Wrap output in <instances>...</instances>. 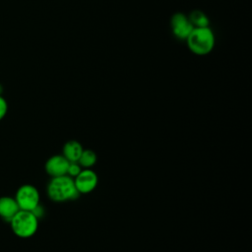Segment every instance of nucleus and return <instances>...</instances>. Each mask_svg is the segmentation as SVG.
Listing matches in <instances>:
<instances>
[{"instance_id":"9d476101","label":"nucleus","mask_w":252,"mask_h":252,"mask_svg":"<svg viewBox=\"0 0 252 252\" xmlns=\"http://www.w3.org/2000/svg\"><path fill=\"white\" fill-rule=\"evenodd\" d=\"M188 19L194 28L209 27V24H210V20L208 16L200 10L192 11L188 16Z\"/></svg>"},{"instance_id":"f257e3e1","label":"nucleus","mask_w":252,"mask_h":252,"mask_svg":"<svg viewBox=\"0 0 252 252\" xmlns=\"http://www.w3.org/2000/svg\"><path fill=\"white\" fill-rule=\"evenodd\" d=\"M47 195L53 202H66L75 200L79 197L74 179L69 175H61L52 177L47 184Z\"/></svg>"},{"instance_id":"6e6552de","label":"nucleus","mask_w":252,"mask_h":252,"mask_svg":"<svg viewBox=\"0 0 252 252\" xmlns=\"http://www.w3.org/2000/svg\"><path fill=\"white\" fill-rule=\"evenodd\" d=\"M20 210L14 197L2 196L0 197V218L10 221L11 219Z\"/></svg>"},{"instance_id":"7ed1b4c3","label":"nucleus","mask_w":252,"mask_h":252,"mask_svg":"<svg viewBox=\"0 0 252 252\" xmlns=\"http://www.w3.org/2000/svg\"><path fill=\"white\" fill-rule=\"evenodd\" d=\"M9 222L12 231L21 238L32 236L38 227V219L31 211L19 210Z\"/></svg>"},{"instance_id":"423d86ee","label":"nucleus","mask_w":252,"mask_h":252,"mask_svg":"<svg viewBox=\"0 0 252 252\" xmlns=\"http://www.w3.org/2000/svg\"><path fill=\"white\" fill-rule=\"evenodd\" d=\"M74 183L79 193L87 194L95 188L97 184V175L91 169H84L75 177Z\"/></svg>"},{"instance_id":"ddd939ff","label":"nucleus","mask_w":252,"mask_h":252,"mask_svg":"<svg viewBox=\"0 0 252 252\" xmlns=\"http://www.w3.org/2000/svg\"><path fill=\"white\" fill-rule=\"evenodd\" d=\"M8 111L7 100L0 94V121L6 116Z\"/></svg>"},{"instance_id":"1a4fd4ad","label":"nucleus","mask_w":252,"mask_h":252,"mask_svg":"<svg viewBox=\"0 0 252 252\" xmlns=\"http://www.w3.org/2000/svg\"><path fill=\"white\" fill-rule=\"evenodd\" d=\"M83 152V148L79 142L69 141L63 147V156L70 161H78Z\"/></svg>"},{"instance_id":"f03ea898","label":"nucleus","mask_w":252,"mask_h":252,"mask_svg":"<svg viewBox=\"0 0 252 252\" xmlns=\"http://www.w3.org/2000/svg\"><path fill=\"white\" fill-rule=\"evenodd\" d=\"M189 50L196 55H207L215 47L216 38L210 27L193 28L185 39Z\"/></svg>"},{"instance_id":"39448f33","label":"nucleus","mask_w":252,"mask_h":252,"mask_svg":"<svg viewBox=\"0 0 252 252\" xmlns=\"http://www.w3.org/2000/svg\"><path fill=\"white\" fill-rule=\"evenodd\" d=\"M170 27L173 35L178 39L185 40L193 30L188 16L183 13H175L170 18Z\"/></svg>"},{"instance_id":"0eeeda50","label":"nucleus","mask_w":252,"mask_h":252,"mask_svg":"<svg viewBox=\"0 0 252 252\" xmlns=\"http://www.w3.org/2000/svg\"><path fill=\"white\" fill-rule=\"evenodd\" d=\"M70 161L64 156H53L45 162V171L51 176H61L67 174Z\"/></svg>"},{"instance_id":"20e7f679","label":"nucleus","mask_w":252,"mask_h":252,"mask_svg":"<svg viewBox=\"0 0 252 252\" xmlns=\"http://www.w3.org/2000/svg\"><path fill=\"white\" fill-rule=\"evenodd\" d=\"M14 198L20 210L32 212L39 205V193L37 189L31 184H24L20 186Z\"/></svg>"},{"instance_id":"9b49d317","label":"nucleus","mask_w":252,"mask_h":252,"mask_svg":"<svg viewBox=\"0 0 252 252\" xmlns=\"http://www.w3.org/2000/svg\"><path fill=\"white\" fill-rule=\"evenodd\" d=\"M96 161V156L94 152L91 150H83L82 155L78 160L79 164L84 167H91L93 166Z\"/></svg>"},{"instance_id":"f8f14e48","label":"nucleus","mask_w":252,"mask_h":252,"mask_svg":"<svg viewBox=\"0 0 252 252\" xmlns=\"http://www.w3.org/2000/svg\"><path fill=\"white\" fill-rule=\"evenodd\" d=\"M81 165L78 161H72L69 163L68 169H67V175L70 177H76L81 172Z\"/></svg>"}]
</instances>
